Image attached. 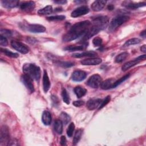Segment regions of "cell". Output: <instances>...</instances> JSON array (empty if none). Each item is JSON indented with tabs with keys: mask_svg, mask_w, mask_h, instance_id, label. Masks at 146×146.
Listing matches in <instances>:
<instances>
[{
	"mask_svg": "<svg viewBox=\"0 0 146 146\" xmlns=\"http://www.w3.org/2000/svg\"><path fill=\"white\" fill-rule=\"evenodd\" d=\"M129 74H127V75L123 76V77H121V78L120 79H119V80H116V81L114 82V83L113 84V85H112V88H115V87H117L118 85L120 84L122 82H123L125 81L126 79H127L129 78Z\"/></svg>",
	"mask_w": 146,
	"mask_h": 146,
	"instance_id": "cell-35",
	"label": "cell"
},
{
	"mask_svg": "<svg viewBox=\"0 0 146 146\" xmlns=\"http://www.w3.org/2000/svg\"><path fill=\"white\" fill-rule=\"evenodd\" d=\"M62 99L63 102L66 103L67 104H70V99L69 97V95L67 92V91L66 90V89H63L62 91Z\"/></svg>",
	"mask_w": 146,
	"mask_h": 146,
	"instance_id": "cell-34",
	"label": "cell"
},
{
	"mask_svg": "<svg viewBox=\"0 0 146 146\" xmlns=\"http://www.w3.org/2000/svg\"><path fill=\"white\" fill-rule=\"evenodd\" d=\"M27 29L30 32L34 33H40L46 31V28L43 26L39 24L29 25L27 27Z\"/></svg>",
	"mask_w": 146,
	"mask_h": 146,
	"instance_id": "cell-13",
	"label": "cell"
},
{
	"mask_svg": "<svg viewBox=\"0 0 146 146\" xmlns=\"http://www.w3.org/2000/svg\"><path fill=\"white\" fill-rule=\"evenodd\" d=\"M73 105L75 107H81L84 104V102L83 101V100H76V101H74L73 103H72Z\"/></svg>",
	"mask_w": 146,
	"mask_h": 146,
	"instance_id": "cell-43",
	"label": "cell"
},
{
	"mask_svg": "<svg viewBox=\"0 0 146 146\" xmlns=\"http://www.w3.org/2000/svg\"><path fill=\"white\" fill-rule=\"evenodd\" d=\"M74 92L76 94L77 98H80L82 97H83L84 95H86V92H87V90L81 87V86H76L74 88Z\"/></svg>",
	"mask_w": 146,
	"mask_h": 146,
	"instance_id": "cell-25",
	"label": "cell"
},
{
	"mask_svg": "<svg viewBox=\"0 0 146 146\" xmlns=\"http://www.w3.org/2000/svg\"><path fill=\"white\" fill-rule=\"evenodd\" d=\"M110 100H111V96H110V95L107 96L106 97V98H105L102 101V103H101L100 106L99 107L98 109H99V110H100V109H102L103 107H104L105 106H106V105L110 102Z\"/></svg>",
	"mask_w": 146,
	"mask_h": 146,
	"instance_id": "cell-39",
	"label": "cell"
},
{
	"mask_svg": "<svg viewBox=\"0 0 146 146\" xmlns=\"http://www.w3.org/2000/svg\"><path fill=\"white\" fill-rule=\"evenodd\" d=\"M11 46L14 49L23 54H27L29 51V47L24 43L19 41L12 40L11 42Z\"/></svg>",
	"mask_w": 146,
	"mask_h": 146,
	"instance_id": "cell-8",
	"label": "cell"
},
{
	"mask_svg": "<svg viewBox=\"0 0 146 146\" xmlns=\"http://www.w3.org/2000/svg\"><path fill=\"white\" fill-rule=\"evenodd\" d=\"M140 35L141 37L145 38V30L142 31L140 33Z\"/></svg>",
	"mask_w": 146,
	"mask_h": 146,
	"instance_id": "cell-48",
	"label": "cell"
},
{
	"mask_svg": "<svg viewBox=\"0 0 146 146\" xmlns=\"http://www.w3.org/2000/svg\"><path fill=\"white\" fill-rule=\"evenodd\" d=\"M35 7V3L33 1L23 2L20 4V8L25 11H30L34 10Z\"/></svg>",
	"mask_w": 146,
	"mask_h": 146,
	"instance_id": "cell-18",
	"label": "cell"
},
{
	"mask_svg": "<svg viewBox=\"0 0 146 146\" xmlns=\"http://www.w3.org/2000/svg\"><path fill=\"white\" fill-rule=\"evenodd\" d=\"M89 11H90V9L86 5H83L73 10V11L71 14V16L73 18L78 17L87 14L89 12Z\"/></svg>",
	"mask_w": 146,
	"mask_h": 146,
	"instance_id": "cell-10",
	"label": "cell"
},
{
	"mask_svg": "<svg viewBox=\"0 0 146 146\" xmlns=\"http://www.w3.org/2000/svg\"><path fill=\"white\" fill-rule=\"evenodd\" d=\"M102 82V79L101 76L98 74H94L89 78L86 84L91 88H97L100 86Z\"/></svg>",
	"mask_w": 146,
	"mask_h": 146,
	"instance_id": "cell-5",
	"label": "cell"
},
{
	"mask_svg": "<svg viewBox=\"0 0 146 146\" xmlns=\"http://www.w3.org/2000/svg\"><path fill=\"white\" fill-rule=\"evenodd\" d=\"M87 76V73L82 70H75L71 75V79L75 82L83 80Z\"/></svg>",
	"mask_w": 146,
	"mask_h": 146,
	"instance_id": "cell-12",
	"label": "cell"
},
{
	"mask_svg": "<svg viewBox=\"0 0 146 146\" xmlns=\"http://www.w3.org/2000/svg\"><path fill=\"white\" fill-rule=\"evenodd\" d=\"M51 100H52V104H53L55 107L58 106V104H59V100H58V98H57L55 95H52V96H51Z\"/></svg>",
	"mask_w": 146,
	"mask_h": 146,
	"instance_id": "cell-42",
	"label": "cell"
},
{
	"mask_svg": "<svg viewBox=\"0 0 146 146\" xmlns=\"http://www.w3.org/2000/svg\"><path fill=\"white\" fill-rule=\"evenodd\" d=\"M54 2L58 4H65V3H67V1H64V0H62V1H55Z\"/></svg>",
	"mask_w": 146,
	"mask_h": 146,
	"instance_id": "cell-46",
	"label": "cell"
},
{
	"mask_svg": "<svg viewBox=\"0 0 146 146\" xmlns=\"http://www.w3.org/2000/svg\"><path fill=\"white\" fill-rule=\"evenodd\" d=\"M128 53L127 52H121L116 56L115 60L116 63H121L123 62L128 56Z\"/></svg>",
	"mask_w": 146,
	"mask_h": 146,
	"instance_id": "cell-28",
	"label": "cell"
},
{
	"mask_svg": "<svg viewBox=\"0 0 146 146\" xmlns=\"http://www.w3.org/2000/svg\"><path fill=\"white\" fill-rule=\"evenodd\" d=\"M54 129L58 134H61L63 131V123L60 119H57L54 121Z\"/></svg>",
	"mask_w": 146,
	"mask_h": 146,
	"instance_id": "cell-24",
	"label": "cell"
},
{
	"mask_svg": "<svg viewBox=\"0 0 146 146\" xmlns=\"http://www.w3.org/2000/svg\"><path fill=\"white\" fill-rule=\"evenodd\" d=\"M50 81L46 70H44L43 76V88L44 92H47L50 88Z\"/></svg>",
	"mask_w": 146,
	"mask_h": 146,
	"instance_id": "cell-20",
	"label": "cell"
},
{
	"mask_svg": "<svg viewBox=\"0 0 146 146\" xmlns=\"http://www.w3.org/2000/svg\"><path fill=\"white\" fill-rule=\"evenodd\" d=\"M102 101V100L100 99H91L87 102L86 107L89 110H95L100 106Z\"/></svg>",
	"mask_w": 146,
	"mask_h": 146,
	"instance_id": "cell-14",
	"label": "cell"
},
{
	"mask_svg": "<svg viewBox=\"0 0 146 146\" xmlns=\"http://www.w3.org/2000/svg\"><path fill=\"white\" fill-rule=\"evenodd\" d=\"M75 129V124L74 123H71L67 129V135L68 137H71L72 136L74 131Z\"/></svg>",
	"mask_w": 146,
	"mask_h": 146,
	"instance_id": "cell-37",
	"label": "cell"
},
{
	"mask_svg": "<svg viewBox=\"0 0 146 146\" xmlns=\"http://www.w3.org/2000/svg\"><path fill=\"white\" fill-rule=\"evenodd\" d=\"M92 43L95 46H100L102 43V39L100 37H95L92 40Z\"/></svg>",
	"mask_w": 146,
	"mask_h": 146,
	"instance_id": "cell-40",
	"label": "cell"
},
{
	"mask_svg": "<svg viewBox=\"0 0 146 146\" xmlns=\"http://www.w3.org/2000/svg\"><path fill=\"white\" fill-rule=\"evenodd\" d=\"M115 82V80L114 79L110 78L102 82L100 86L103 90H108L110 88H112V86Z\"/></svg>",
	"mask_w": 146,
	"mask_h": 146,
	"instance_id": "cell-21",
	"label": "cell"
},
{
	"mask_svg": "<svg viewBox=\"0 0 146 146\" xmlns=\"http://www.w3.org/2000/svg\"><path fill=\"white\" fill-rule=\"evenodd\" d=\"M106 2V1L103 0L95 1L91 5V9L94 11H99L104 8Z\"/></svg>",
	"mask_w": 146,
	"mask_h": 146,
	"instance_id": "cell-17",
	"label": "cell"
},
{
	"mask_svg": "<svg viewBox=\"0 0 146 146\" xmlns=\"http://www.w3.org/2000/svg\"><path fill=\"white\" fill-rule=\"evenodd\" d=\"M97 54L94 51H86L82 53H75L72 55L73 57L75 58H82L84 56L88 57H94L96 56Z\"/></svg>",
	"mask_w": 146,
	"mask_h": 146,
	"instance_id": "cell-23",
	"label": "cell"
},
{
	"mask_svg": "<svg viewBox=\"0 0 146 146\" xmlns=\"http://www.w3.org/2000/svg\"><path fill=\"white\" fill-rule=\"evenodd\" d=\"M66 18L64 15H55V16H51L47 17L46 19L50 21H62Z\"/></svg>",
	"mask_w": 146,
	"mask_h": 146,
	"instance_id": "cell-36",
	"label": "cell"
},
{
	"mask_svg": "<svg viewBox=\"0 0 146 146\" xmlns=\"http://www.w3.org/2000/svg\"><path fill=\"white\" fill-rule=\"evenodd\" d=\"M1 35L5 38H10L12 36V32L7 29H1L0 30Z\"/></svg>",
	"mask_w": 146,
	"mask_h": 146,
	"instance_id": "cell-38",
	"label": "cell"
},
{
	"mask_svg": "<svg viewBox=\"0 0 146 146\" xmlns=\"http://www.w3.org/2000/svg\"><path fill=\"white\" fill-rule=\"evenodd\" d=\"M27 40L29 43H30L31 44H34V43H35L37 42V40H36L35 38H31V37H27Z\"/></svg>",
	"mask_w": 146,
	"mask_h": 146,
	"instance_id": "cell-44",
	"label": "cell"
},
{
	"mask_svg": "<svg viewBox=\"0 0 146 146\" xmlns=\"http://www.w3.org/2000/svg\"><path fill=\"white\" fill-rule=\"evenodd\" d=\"M22 68L25 74L36 81L39 80L40 78V70L38 66L33 63H25Z\"/></svg>",
	"mask_w": 146,
	"mask_h": 146,
	"instance_id": "cell-2",
	"label": "cell"
},
{
	"mask_svg": "<svg viewBox=\"0 0 146 146\" xmlns=\"http://www.w3.org/2000/svg\"><path fill=\"white\" fill-rule=\"evenodd\" d=\"M52 7L50 5L46 6V7L39 9L38 11V14L39 15H48L52 12Z\"/></svg>",
	"mask_w": 146,
	"mask_h": 146,
	"instance_id": "cell-26",
	"label": "cell"
},
{
	"mask_svg": "<svg viewBox=\"0 0 146 146\" xmlns=\"http://www.w3.org/2000/svg\"><path fill=\"white\" fill-rule=\"evenodd\" d=\"M21 80L22 82L24 84L26 88L30 92H33L34 91V87L33 83V79L24 74L21 76Z\"/></svg>",
	"mask_w": 146,
	"mask_h": 146,
	"instance_id": "cell-9",
	"label": "cell"
},
{
	"mask_svg": "<svg viewBox=\"0 0 146 146\" xmlns=\"http://www.w3.org/2000/svg\"><path fill=\"white\" fill-rule=\"evenodd\" d=\"M129 19L128 15H119L113 18L109 25V30L111 32L115 31L119 27Z\"/></svg>",
	"mask_w": 146,
	"mask_h": 146,
	"instance_id": "cell-3",
	"label": "cell"
},
{
	"mask_svg": "<svg viewBox=\"0 0 146 146\" xmlns=\"http://www.w3.org/2000/svg\"><path fill=\"white\" fill-rule=\"evenodd\" d=\"M93 25H95L101 30L106 27L108 23V18L107 16H99L92 19Z\"/></svg>",
	"mask_w": 146,
	"mask_h": 146,
	"instance_id": "cell-6",
	"label": "cell"
},
{
	"mask_svg": "<svg viewBox=\"0 0 146 146\" xmlns=\"http://www.w3.org/2000/svg\"><path fill=\"white\" fill-rule=\"evenodd\" d=\"M10 140V133L9 130L6 125H3L1 128L0 132V145H8Z\"/></svg>",
	"mask_w": 146,
	"mask_h": 146,
	"instance_id": "cell-4",
	"label": "cell"
},
{
	"mask_svg": "<svg viewBox=\"0 0 146 146\" xmlns=\"http://www.w3.org/2000/svg\"><path fill=\"white\" fill-rule=\"evenodd\" d=\"M107 9H108L109 10H112L114 9V6H113V5L110 4V5H109L107 6Z\"/></svg>",
	"mask_w": 146,
	"mask_h": 146,
	"instance_id": "cell-49",
	"label": "cell"
},
{
	"mask_svg": "<svg viewBox=\"0 0 146 146\" xmlns=\"http://www.w3.org/2000/svg\"><path fill=\"white\" fill-rule=\"evenodd\" d=\"M84 48V46H75V45H70L64 48V50L68 51H80Z\"/></svg>",
	"mask_w": 146,
	"mask_h": 146,
	"instance_id": "cell-27",
	"label": "cell"
},
{
	"mask_svg": "<svg viewBox=\"0 0 146 146\" xmlns=\"http://www.w3.org/2000/svg\"><path fill=\"white\" fill-rule=\"evenodd\" d=\"M8 44L7 38L0 35V45L1 46H6Z\"/></svg>",
	"mask_w": 146,
	"mask_h": 146,
	"instance_id": "cell-41",
	"label": "cell"
},
{
	"mask_svg": "<svg viewBox=\"0 0 146 146\" xmlns=\"http://www.w3.org/2000/svg\"><path fill=\"white\" fill-rule=\"evenodd\" d=\"M60 144L62 145H66V137L64 136H62L60 137Z\"/></svg>",
	"mask_w": 146,
	"mask_h": 146,
	"instance_id": "cell-45",
	"label": "cell"
},
{
	"mask_svg": "<svg viewBox=\"0 0 146 146\" xmlns=\"http://www.w3.org/2000/svg\"><path fill=\"white\" fill-rule=\"evenodd\" d=\"M55 63L60 67H65V68L70 67L74 65V63L71 62H68V61H58V62H56Z\"/></svg>",
	"mask_w": 146,
	"mask_h": 146,
	"instance_id": "cell-33",
	"label": "cell"
},
{
	"mask_svg": "<svg viewBox=\"0 0 146 146\" xmlns=\"http://www.w3.org/2000/svg\"><path fill=\"white\" fill-rule=\"evenodd\" d=\"M140 42V40L139 38H132V39H129V40H128L125 42V43L123 45V47H128V46H129L131 45L136 44L139 43Z\"/></svg>",
	"mask_w": 146,
	"mask_h": 146,
	"instance_id": "cell-32",
	"label": "cell"
},
{
	"mask_svg": "<svg viewBox=\"0 0 146 146\" xmlns=\"http://www.w3.org/2000/svg\"><path fill=\"white\" fill-rule=\"evenodd\" d=\"M101 29L99 28L98 27L92 25L91 27L89 28V29L87 30V31L86 33V34L83 35V40L86 41V40H88L90 39L92 36L96 34Z\"/></svg>",
	"mask_w": 146,
	"mask_h": 146,
	"instance_id": "cell-11",
	"label": "cell"
},
{
	"mask_svg": "<svg viewBox=\"0 0 146 146\" xmlns=\"http://www.w3.org/2000/svg\"><path fill=\"white\" fill-rule=\"evenodd\" d=\"M1 51L2 52H3L5 55H6V56H9V57H11V58H15L18 57V54L17 53H15V52H13L11 51L6 49V48H1Z\"/></svg>",
	"mask_w": 146,
	"mask_h": 146,
	"instance_id": "cell-31",
	"label": "cell"
},
{
	"mask_svg": "<svg viewBox=\"0 0 146 146\" xmlns=\"http://www.w3.org/2000/svg\"><path fill=\"white\" fill-rule=\"evenodd\" d=\"M102 60L99 58H87L80 60V63L83 65L91 66V65H98L102 63Z\"/></svg>",
	"mask_w": 146,
	"mask_h": 146,
	"instance_id": "cell-15",
	"label": "cell"
},
{
	"mask_svg": "<svg viewBox=\"0 0 146 146\" xmlns=\"http://www.w3.org/2000/svg\"><path fill=\"white\" fill-rule=\"evenodd\" d=\"M60 120L62 121L63 123H64V124H67L71 120V117L67 113L62 112L60 115Z\"/></svg>",
	"mask_w": 146,
	"mask_h": 146,
	"instance_id": "cell-30",
	"label": "cell"
},
{
	"mask_svg": "<svg viewBox=\"0 0 146 146\" xmlns=\"http://www.w3.org/2000/svg\"><path fill=\"white\" fill-rule=\"evenodd\" d=\"M82 132H83V129H78L75 131V134H74V138H73V140H72L74 144H76L79 141V140L81 138Z\"/></svg>",
	"mask_w": 146,
	"mask_h": 146,
	"instance_id": "cell-29",
	"label": "cell"
},
{
	"mask_svg": "<svg viewBox=\"0 0 146 146\" xmlns=\"http://www.w3.org/2000/svg\"><path fill=\"white\" fill-rule=\"evenodd\" d=\"M2 6L7 9L15 7L19 5V1L17 0H2L1 1Z\"/></svg>",
	"mask_w": 146,
	"mask_h": 146,
	"instance_id": "cell-19",
	"label": "cell"
},
{
	"mask_svg": "<svg viewBox=\"0 0 146 146\" xmlns=\"http://www.w3.org/2000/svg\"><path fill=\"white\" fill-rule=\"evenodd\" d=\"M140 50L142 52H143L144 53H145L146 52V46H145V44H144L143 45L141 48H140Z\"/></svg>",
	"mask_w": 146,
	"mask_h": 146,
	"instance_id": "cell-47",
	"label": "cell"
},
{
	"mask_svg": "<svg viewBox=\"0 0 146 146\" xmlns=\"http://www.w3.org/2000/svg\"><path fill=\"white\" fill-rule=\"evenodd\" d=\"M123 6L125 7L127 9H136L137 8L145 6L146 3L145 2H139L135 3L131 1H124L122 3Z\"/></svg>",
	"mask_w": 146,
	"mask_h": 146,
	"instance_id": "cell-16",
	"label": "cell"
},
{
	"mask_svg": "<svg viewBox=\"0 0 146 146\" xmlns=\"http://www.w3.org/2000/svg\"><path fill=\"white\" fill-rule=\"evenodd\" d=\"M91 25V23L89 21H84L74 24L63 36V40L64 42L71 41L84 35L90 27Z\"/></svg>",
	"mask_w": 146,
	"mask_h": 146,
	"instance_id": "cell-1",
	"label": "cell"
},
{
	"mask_svg": "<svg viewBox=\"0 0 146 146\" xmlns=\"http://www.w3.org/2000/svg\"><path fill=\"white\" fill-rule=\"evenodd\" d=\"M42 121L44 125H48L51 123V113L47 111H43L42 116Z\"/></svg>",
	"mask_w": 146,
	"mask_h": 146,
	"instance_id": "cell-22",
	"label": "cell"
},
{
	"mask_svg": "<svg viewBox=\"0 0 146 146\" xmlns=\"http://www.w3.org/2000/svg\"><path fill=\"white\" fill-rule=\"evenodd\" d=\"M145 54H143L142 55H140L137 58H136L135 59H133L132 60H130L128 61L127 62H126L125 63H124L122 67H121V70L123 71H125L127 70H128L129 68H130L131 67L136 65L137 64H138L140 62L144 60L145 59Z\"/></svg>",
	"mask_w": 146,
	"mask_h": 146,
	"instance_id": "cell-7",
	"label": "cell"
}]
</instances>
